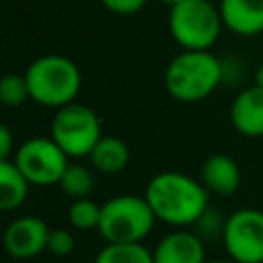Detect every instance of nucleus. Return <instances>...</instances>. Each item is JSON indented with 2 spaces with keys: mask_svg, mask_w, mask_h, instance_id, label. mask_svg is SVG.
<instances>
[{
  "mask_svg": "<svg viewBox=\"0 0 263 263\" xmlns=\"http://www.w3.org/2000/svg\"><path fill=\"white\" fill-rule=\"evenodd\" d=\"M76 247L74 234L66 228H53L49 232V240H47V251L53 257H68Z\"/></svg>",
  "mask_w": 263,
  "mask_h": 263,
  "instance_id": "obj_20",
  "label": "nucleus"
},
{
  "mask_svg": "<svg viewBox=\"0 0 263 263\" xmlns=\"http://www.w3.org/2000/svg\"><path fill=\"white\" fill-rule=\"evenodd\" d=\"M31 99L25 74H6L0 80V103L6 107H21Z\"/></svg>",
  "mask_w": 263,
  "mask_h": 263,
  "instance_id": "obj_19",
  "label": "nucleus"
},
{
  "mask_svg": "<svg viewBox=\"0 0 263 263\" xmlns=\"http://www.w3.org/2000/svg\"><path fill=\"white\" fill-rule=\"evenodd\" d=\"M224 249L234 263H263V212L240 208L232 212L222 230Z\"/></svg>",
  "mask_w": 263,
  "mask_h": 263,
  "instance_id": "obj_8",
  "label": "nucleus"
},
{
  "mask_svg": "<svg viewBox=\"0 0 263 263\" xmlns=\"http://www.w3.org/2000/svg\"><path fill=\"white\" fill-rule=\"evenodd\" d=\"M58 185H60L62 193H66L68 197L80 199V197L90 195V191L95 187V177H92L90 168L84 164H68Z\"/></svg>",
  "mask_w": 263,
  "mask_h": 263,
  "instance_id": "obj_17",
  "label": "nucleus"
},
{
  "mask_svg": "<svg viewBox=\"0 0 263 263\" xmlns=\"http://www.w3.org/2000/svg\"><path fill=\"white\" fill-rule=\"evenodd\" d=\"M156 216L144 195H115L101 203L99 234L105 242H142L154 228Z\"/></svg>",
  "mask_w": 263,
  "mask_h": 263,
  "instance_id": "obj_4",
  "label": "nucleus"
},
{
  "mask_svg": "<svg viewBox=\"0 0 263 263\" xmlns=\"http://www.w3.org/2000/svg\"><path fill=\"white\" fill-rule=\"evenodd\" d=\"M230 123L240 136H263V86L251 84L234 97L230 105Z\"/></svg>",
  "mask_w": 263,
  "mask_h": 263,
  "instance_id": "obj_11",
  "label": "nucleus"
},
{
  "mask_svg": "<svg viewBox=\"0 0 263 263\" xmlns=\"http://www.w3.org/2000/svg\"><path fill=\"white\" fill-rule=\"evenodd\" d=\"M51 228L39 216H18L4 228V249L12 259H33L47 251Z\"/></svg>",
  "mask_w": 263,
  "mask_h": 263,
  "instance_id": "obj_9",
  "label": "nucleus"
},
{
  "mask_svg": "<svg viewBox=\"0 0 263 263\" xmlns=\"http://www.w3.org/2000/svg\"><path fill=\"white\" fill-rule=\"evenodd\" d=\"M101 4H103L107 10L115 12V14H123V16H127V14H136V12H140V10L144 8L146 0H101Z\"/></svg>",
  "mask_w": 263,
  "mask_h": 263,
  "instance_id": "obj_21",
  "label": "nucleus"
},
{
  "mask_svg": "<svg viewBox=\"0 0 263 263\" xmlns=\"http://www.w3.org/2000/svg\"><path fill=\"white\" fill-rule=\"evenodd\" d=\"M18 171L35 187L58 185L68 162V154L51 138H31L25 140L12 156Z\"/></svg>",
  "mask_w": 263,
  "mask_h": 263,
  "instance_id": "obj_7",
  "label": "nucleus"
},
{
  "mask_svg": "<svg viewBox=\"0 0 263 263\" xmlns=\"http://www.w3.org/2000/svg\"><path fill=\"white\" fill-rule=\"evenodd\" d=\"M201 185L214 195H232L240 185V168L228 154H210L199 173Z\"/></svg>",
  "mask_w": 263,
  "mask_h": 263,
  "instance_id": "obj_13",
  "label": "nucleus"
},
{
  "mask_svg": "<svg viewBox=\"0 0 263 263\" xmlns=\"http://www.w3.org/2000/svg\"><path fill=\"white\" fill-rule=\"evenodd\" d=\"M31 99L43 107L60 109L76 101L80 86H82V74L78 66L58 53L41 55L37 58L25 72Z\"/></svg>",
  "mask_w": 263,
  "mask_h": 263,
  "instance_id": "obj_3",
  "label": "nucleus"
},
{
  "mask_svg": "<svg viewBox=\"0 0 263 263\" xmlns=\"http://www.w3.org/2000/svg\"><path fill=\"white\" fill-rule=\"evenodd\" d=\"M205 263H234V261H226V259H216V261H205Z\"/></svg>",
  "mask_w": 263,
  "mask_h": 263,
  "instance_id": "obj_25",
  "label": "nucleus"
},
{
  "mask_svg": "<svg viewBox=\"0 0 263 263\" xmlns=\"http://www.w3.org/2000/svg\"><path fill=\"white\" fill-rule=\"evenodd\" d=\"M224 27L240 37L263 33V0H220Z\"/></svg>",
  "mask_w": 263,
  "mask_h": 263,
  "instance_id": "obj_12",
  "label": "nucleus"
},
{
  "mask_svg": "<svg viewBox=\"0 0 263 263\" xmlns=\"http://www.w3.org/2000/svg\"><path fill=\"white\" fill-rule=\"evenodd\" d=\"M212 2H220V0H212Z\"/></svg>",
  "mask_w": 263,
  "mask_h": 263,
  "instance_id": "obj_26",
  "label": "nucleus"
},
{
  "mask_svg": "<svg viewBox=\"0 0 263 263\" xmlns=\"http://www.w3.org/2000/svg\"><path fill=\"white\" fill-rule=\"evenodd\" d=\"M154 263H205V247L197 232L177 228L152 249Z\"/></svg>",
  "mask_w": 263,
  "mask_h": 263,
  "instance_id": "obj_10",
  "label": "nucleus"
},
{
  "mask_svg": "<svg viewBox=\"0 0 263 263\" xmlns=\"http://www.w3.org/2000/svg\"><path fill=\"white\" fill-rule=\"evenodd\" d=\"M68 220L76 230H95L101 222V205L90 197L72 199L68 208Z\"/></svg>",
  "mask_w": 263,
  "mask_h": 263,
  "instance_id": "obj_18",
  "label": "nucleus"
},
{
  "mask_svg": "<svg viewBox=\"0 0 263 263\" xmlns=\"http://www.w3.org/2000/svg\"><path fill=\"white\" fill-rule=\"evenodd\" d=\"M224 27L212 0H183L168 12V31L183 49H210Z\"/></svg>",
  "mask_w": 263,
  "mask_h": 263,
  "instance_id": "obj_5",
  "label": "nucleus"
},
{
  "mask_svg": "<svg viewBox=\"0 0 263 263\" xmlns=\"http://www.w3.org/2000/svg\"><path fill=\"white\" fill-rule=\"evenodd\" d=\"M49 138L68 154V158L88 156L97 142L103 138L101 119L90 107L74 101L55 109Z\"/></svg>",
  "mask_w": 263,
  "mask_h": 263,
  "instance_id": "obj_6",
  "label": "nucleus"
},
{
  "mask_svg": "<svg viewBox=\"0 0 263 263\" xmlns=\"http://www.w3.org/2000/svg\"><path fill=\"white\" fill-rule=\"evenodd\" d=\"M92 263H154V257L142 242H107Z\"/></svg>",
  "mask_w": 263,
  "mask_h": 263,
  "instance_id": "obj_16",
  "label": "nucleus"
},
{
  "mask_svg": "<svg viewBox=\"0 0 263 263\" xmlns=\"http://www.w3.org/2000/svg\"><path fill=\"white\" fill-rule=\"evenodd\" d=\"M224 66L210 49H183L164 70V88L179 103H197L222 82Z\"/></svg>",
  "mask_w": 263,
  "mask_h": 263,
  "instance_id": "obj_2",
  "label": "nucleus"
},
{
  "mask_svg": "<svg viewBox=\"0 0 263 263\" xmlns=\"http://www.w3.org/2000/svg\"><path fill=\"white\" fill-rule=\"evenodd\" d=\"M160 2H162V4H166L168 8H173V6H177V4H179V2H183V0H160Z\"/></svg>",
  "mask_w": 263,
  "mask_h": 263,
  "instance_id": "obj_24",
  "label": "nucleus"
},
{
  "mask_svg": "<svg viewBox=\"0 0 263 263\" xmlns=\"http://www.w3.org/2000/svg\"><path fill=\"white\" fill-rule=\"evenodd\" d=\"M29 187L31 183L18 171L12 158L0 160V210L2 212L18 210L29 195Z\"/></svg>",
  "mask_w": 263,
  "mask_h": 263,
  "instance_id": "obj_15",
  "label": "nucleus"
},
{
  "mask_svg": "<svg viewBox=\"0 0 263 263\" xmlns=\"http://www.w3.org/2000/svg\"><path fill=\"white\" fill-rule=\"evenodd\" d=\"M12 154V134L6 125H0V160H8Z\"/></svg>",
  "mask_w": 263,
  "mask_h": 263,
  "instance_id": "obj_22",
  "label": "nucleus"
},
{
  "mask_svg": "<svg viewBox=\"0 0 263 263\" xmlns=\"http://www.w3.org/2000/svg\"><path fill=\"white\" fill-rule=\"evenodd\" d=\"M88 160L95 171L103 175H115L121 173L129 162V148L121 138L115 136H103L97 146L90 150Z\"/></svg>",
  "mask_w": 263,
  "mask_h": 263,
  "instance_id": "obj_14",
  "label": "nucleus"
},
{
  "mask_svg": "<svg viewBox=\"0 0 263 263\" xmlns=\"http://www.w3.org/2000/svg\"><path fill=\"white\" fill-rule=\"evenodd\" d=\"M144 197L156 220L175 228L193 226L210 208V193L201 181L177 171L154 175L146 185Z\"/></svg>",
  "mask_w": 263,
  "mask_h": 263,
  "instance_id": "obj_1",
  "label": "nucleus"
},
{
  "mask_svg": "<svg viewBox=\"0 0 263 263\" xmlns=\"http://www.w3.org/2000/svg\"><path fill=\"white\" fill-rule=\"evenodd\" d=\"M253 84H257V86H263V62L257 66V70H255V82Z\"/></svg>",
  "mask_w": 263,
  "mask_h": 263,
  "instance_id": "obj_23",
  "label": "nucleus"
}]
</instances>
